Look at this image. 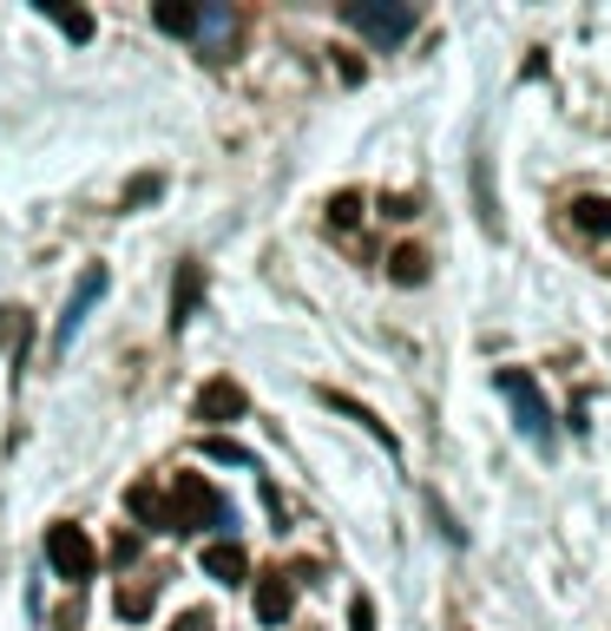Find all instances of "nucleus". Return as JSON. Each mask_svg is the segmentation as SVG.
Masks as SVG:
<instances>
[{"label":"nucleus","mask_w":611,"mask_h":631,"mask_svg":"<svg viewBox=\"0 0 611 631\" xmlns=\"http://www.w3.org/2000/svg\"><path fill=\"white\" fill-rule=\"evenodd\" d=\"M47 13H53V20L67 27L72 40H92V13H86V7H47Z\"/></svg>","instance_id":"nucleus-20"},{"label":"nucleus","mask_w":611,"mask_h":631,"mask_svg":"<svg viewBox=\"0 0 611 631\" xmlns=\"http://www.w3.org/2000/svg\"><path fill=\"white\" fill-rule=\"evenodd\" d=\"M342 20L362 40H375V47H402L407 33H414V7H388V0H348Z\"/></svg>","instance_id":"nucleus-3"},{"label":"nucleus","mask_w":611,"mask_h":631,"mask_svg":"<svg viewBox=\"0 0 611 631\" xmlns=\"http://www.w3.org/2000/svg\"><path fill=\"white\" fill-rule=\"evenodd\" d=\"M289 605H296V585H289L283 572H257V619H264V625H283Z\"/></svg>","instance_id":"nucleus-9"},{"label":"nucleus","mask_w":611,"mask_h":631,"mask_svg":"<svg viewBox=\"0 0 611 631\" xmlns=\"http://www.w3.org/2000/svg\"><path fill=\"white\" fill-rule=\"evenodd\" d=\"M237 513L204 474H178L165 493V533H230Z\"/></svg>","instance_id":"nucleus-1"},{"label":"nucleus","mask_w":611,"mask_h":631,"mask_svg":"<svg viewBox=\"0 0 611 631\" xmlns=\"http://www.w3.org/2000/svg\"><path fill=\"white\" fill-rule=\"evenodd\" d=\"M348 631H375V605H368V599L348 605Z\"/></svg>","instance_id":"nucleus-22"},{"label":"nucleus","mask_w":611,"mask_h":631,"mask_svg":"<svg viewBox=\"0 0 611 631\" xmlns=\"http://www.w3.org/2000/svg\"><path fill=\"white\" fill-rule=\"evenodd\" d=\"M47 565L67 579V585H86L99 572V546L86 540V526H47Z\"/></svg>","instance_id":"nucleus-4"},{"label":"nucleus","mask_w":611,"mask_h":631,"mask_svg":"<svg viewBox=\"0 0 611 631\" xmlns=\"http://www.w3.org/2000/svg\"><path fill=\"white\" fill-rule=\"evenodd\" d=\"M126 506H132V520H138V526H158V533H165V493L151 487V481L126 487Z\"/></svg>","instance_id":"nucleus-11"},{"label":"nucleus","mask_w":611,"mask_h":631,"mask_svg":"<svg viewBox=\"0 0 611 631\" xmlns=\"http://www.w3.org/2000/svg\"><path fill=\"white\" fill-rule=\"evenodd\" d=\"M572 224L585 230V237H611V198H572Z\"/></svg>","instance_id":"nucleus-14"},{"label":"nucleus","mask_w":611,"mask_h":631,"mask_svg":"<svg viewBox=\"0 0 611 631\" xmlns=\"http://www.w3.org/2000/svg\"><path fill=\"white\" fill-rule=\"evenodd\" d=\"M329 224H336V230H355V224H362V191H336V198H329Z\"/></svg>","instance_id":"nucleus-18"},{"label":"nucleus","mask_w":611,"mask_h":631,"mask_svg":"<svg viewBox=\"0 0 611 631\" xmlns=\"http://www.w3.org/2000/svg\"><path fill=\"white\" fill-rule=\"evenodd\" d=\"M99 296H106V270L92 264V270L79 277V289H72V296H67V316H60V329H53V349H67L72 336H79V323H86V309H92Z\"/></svg>","instance_id":"nucleus-6"},{"label":"nucleus","mask_w":611,"mask_h":631,"mask_svg":"<svg viewBox=\"0 0 611 631\" xmlns=\"http://www.w3.org/2000/svg\"><path fill=\"white\" fill-rule=\"evenodd\" d=\"M323 402H329V408H342L348 421H362V427H368V434H375L382 447H395V434H388V421H375L368 408H362V402H348V395H336V388H323Z\"/></svg>","instance_id":"nucleus-16"},{"label":"nucleus","mask_w":611,"mask_h":631,"mask_svg":"<svg viewBox=\"0 0 611 631\" xmlns=\"http://www.w3.org/2000/svg\"><path fill=\"white\" fill-rule=\"evenodd\" d=\"M112 560H119V565H132V560H138V540L126 533V526H119V540H112Z\"/></svg>","instance_id":"nucleus-23"},{"label":"nucleus","mask_w":611,"mask_h":631,"mask_svg":"<svg viewBox=\"0 0 611 631\" xmlns=\"http://www.w3.org/2000/svg\"><path fill=\"white\" fill-rule=\"evenodd\" d=\"M151 20H158V33H178V40H191V33H198V7H185V0H158V7H151Z\"/></svg>","instance_id":"nucleus-13"},{"label":"nucleus","mask_w":611,"mask_h":631,"mask_svg":"<svg viewBox=\"0 0 611 631\" xmlns=\"http://www.w3.org/2000/svg\"><path fill=\"white\" fill-rule=\"evenodd\" d=\"M158 191H165V178H158V171H145V178H132V185H126V210H145L151 198H158Z\"/></svg>","instance_id":"nucleus-19"},{"label":"nucleus","mask_w":611,"mask_h":631,"mask_svg":"<svg viewBox=\"0 0 611 631\" xmlns=\"http://www.w3.org/2000/svg\"><path fill=\"white\" fill-rule=\"evenodd\" d=\"M198 33H204V60H230V47H237L230 7H198Z\"/></svg>","instance_id":"nucleus-8"},{"label":"nucleus","mask_w":611,"mask_h":631,"mask_svg":"<svg viewBox=\"0 0 611 631\" xmlns=\"http://www.w3.org/2000/svg\"><path fill=\"white\" fill-rule=\"evenodd\" d=\"M151 605H158V592H151V585H119V599H112V612H119L126 625L151 619Z\"/></svg>","instance_id":"nucleus-17"},{"label":"nucleus","mask_w":611,"mask_h":631,"mask_svg":"<svg viewBox=\"0 0 611 631\" xmlns=\"http://www.w3.org/2000/svg\"><path fill=\"white\" fill-rule=\"evenodd\" d=\"M204 461H217V467H257V454L244 441H230V434H204Z\"/></svg>","instance_id":"nucleus-15"},{"label":"nucleus","mask_w":611,"mask_h":631,"mask_svg":"<svg viewBox=\"0 0 611 631\" xmlns=\"http://www.w3.org/2000/svg\"><path fill=\"white\" fill-rule=\"evenodd\" d=\"M493 382H500V395L513 402L520 434L540 441V447H552V415H545V395H540V382H533V368H493Z\"/></svg>","instance_id":"nucleus-2"},{"label":"nucleus","mask_w":611,"mask_h":631,"mask_svg":"<svg viewBox=\"0 0 611 631\" xmlns=\"http://www.w3.org/2000/svg\"><path fill=\"white\" fill-rule=\"evenodd\" d=\"M171 631H210V612H204V605H191V612H185Z\"/></svg>","instance_id":"nucleus-24"},{"label":"nucleus","mask_w":611,"mask_h":631,"mask_svg":"<svg viewBox=\"0 0 611 631\" xmlns=\"http://www.w3.org/2000/svg\"><path fill=\"white\" fill-rule=\"evenodd\" d=\"M388 277L402 283V289L427 283V250H421V244H402V250H388Z\"/></svg>","instance_id":"nucleus-12"},{"label":"nucleus","mask_w":611,"mask_h":631,"mask_svg":"<svg viewBox=\"0 0 611 631\" xmlns=\"http://www.w3.org/2000/svg\"><path fill=\"white\" fill-rule=\"evenodd\" d=\"M191 415H198V421H244V415H250V395H244V382L217 375V382H204V388H198Z\"/></svg>","instance_id":"nucleus-5"},{"label":"nucleus","mask_w":611,"mask_h":631,"mask_svg":"<svg viewBox=\"0 0 611 631\" xmlns=\"http://www.w3.org/2000/svg\"><path fill=\"white\" fill-rule=\"evenodd\" d=\"M204 572L224 579V585H244V579H250V553H244L237 540H217V546H204Z\"/></svg>","instance_id":"nucleus-10"},{"label":"nucleus","mask_w":611,"mask_h":631,"mask_svg":"<svg viewBox=\"0 0 611 631\" xmlns=\"http://www.w3.org/2000/svg\"><path fill=\"white\" fill-rule=\"evenodd\" d=\"M204 303V264H178V283H171V336L198 316Z\"/></svg>","instance_id":"nucleus-7"},{"label":"nucleus","mask_w":611,"mask_h":631,"mask_svg":"<svg viewBox=\"0 0 611 631\" xmlns=\"http://www.w3.org/2000/svg\"><path fill=\"white\" fill-rule=\"evenodd\" d=\"M414 198H407V191H388V198H382V217H414Z\"/></svg>","instance_id":"nucleus-21"}]
</instances>
